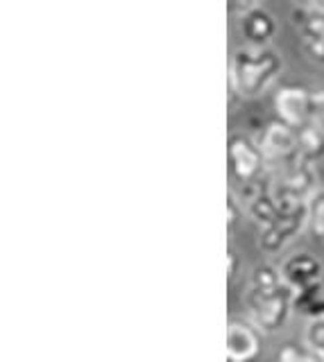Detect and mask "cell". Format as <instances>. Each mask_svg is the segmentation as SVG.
<instances>
[{
  "mask_svg": "<svg viewBox=\"0 0 324 362\" xmlns=\"http://www.w3.org/2000/svg\"><path fill=\"white\" fill-rule=\"evenodd\" d=\"M248 209H250L252 218L259 222L261 229H263V226H267L279 215V211H282V204L277 202V197L272 195L270 190H263V192H256V195L252 197Z\"/></svg>",
  "mask_w": 324,
  "mask_h": 362,
  "instance_id": "obj_13",
  "label": "cell"
},
{
  "mask_svg": "<svg viewBox=\"0 0 324 362\" xmlns=\"http://www.w3.org/2000/svg\"><path fill=\"white\" fill-rule=\"evenodd\" d=\"M318 173L313 163L297 161L288 168H282L277 173L270 192L277 197L279 204H306L311 195L316 192Z\"/></svg>",
  "mask_w": 324,
  "mask_h": 362,
  "instance_id": "obj_6",
  "label": "cell"
},
{
  "mask_svg": "<svg viewBox=\"0 0 324 362\" xmlns=\"http://www.w3.org/2000/svg\"><path fill=\"white\" fill-rule=\"evenodd\" d=\"M297 292L282 276V269L261 263L256 265L245 292V303L252 317V324L261 333H277L286 326L290 310L295 305Z\"/></svg>",
  "mask_w": 324,
  "mask_h": 362,
  "instance_id": "obj_1",
  "label": "cell"
},
{
  "mask_svg": "<svg viewBox=\"0 0 324 362\" xmlns=\"http://www.w3.org/2000/svg\"><path fill=\"white\" fill-rule=\"evenodd\" d=\"M229 226H233L238 222V202H236V195L229 192Z\"/></svg>",
  "mask_w": 324,
  "mask_h": 362,
  "instance_id": "obj_17",
  "label": "cell"
},
{
  "mask_svg": "<svg viewBox=\"0 0 324 362\" xmlns=\"http://www.w3.org/2000/svg\"><path fill=\"white\" fill-rule=\"evenodd\" d=\"M295 132L301 161L316 163L318 158L324 156V127H320V124H306V127H299Z\"/></svg>",
  "mask_w": 324,
  "mask_h": 362,
  "instance_id": "obj_12",
  "label": "cell"
},
{
  "mask_svg": "<svg viewBox=\"0 0 324 362\" xmlns=\"http://www.w3.org/2000/svg\"><path fill=\"white\" fill-rule=\"evenodd\" d=\"M306 346L320 362H324V315H316L304 331Z\"/></svg>",
  "mask_w": 324,
  "mask_h": 362,
  "instance_id": "obj_15",
  "label": "cell"
},
{
  "mask_svg": "<svg viewBox=\"0 0 324 362\" xmlns=\"http://www.w3.org/2000/svg\"><path fill=\"white\" fill-rule=\"evenodd\" d=\"M284 59L272 45H241L229 64L231 88L243 98H256L279 77Z\"/></svg>",
  "mask_w": 324,
  "mask_h": 362,
  "instance_id": "obj_2",
  "label": "cell"
},
{
  "mask_svg": "<svg viewBox=\"0 0 324 362\" xmlns=\"http://www.w3.org/2000/svg\"><path fill=\"white\" fill-rule=\"evenodd\" d=\"M293 21L308 57L324 64V5H295Z\"/></svg>",
  "mask_w": 324,
  "mask_h": 362,
  "instance_id": "obj_8",
  "label": "cell"
},
{
  "mask_svg": "<svg viewBox=\"0 0 324 362\" xmlns=\"http://www.w3.org/2000/svg\"><path fill=\"white\" fill-rule=\"evenodd\" d=\"M259 145L263 150L267 165H277L282 170V168H288V165L301 161L297 132L293 127H288V124L282 120L267 124L263 136L259 139Z\"/></svg>",
  "mask_w": 324,
  "mask_h": 362,
  "instance_id": "obj_7",
  "label": "cell"
},
{
  "mask_svg": "<svg viewBox=\"0 0 324 362\" xmlns=\"http://www.w3.org/2000/svg\"><path fill=\"white\" fill-rule=\"evenodd\" d=\"M227 158L231 177L241 184H254L267 165L259 141H254L245 132H231L227 136Z\"/></svg>",
  "mask_w": 324,
  "mask_h": 362,
  "instance_id": "obj_4",
  "label": "cell"
},
{
  "mask_svg": "<svg viewBox=\"0 0 324 362\" xmlns=\"http://www.w3.org/2000/svg\"><path fill=\"white\" fill-rule=\"evenodd\" d=\"M241 32L248 39V45H270V39L277 32V21L265 7L254 3L241 16Z\"/></svg>",
  "mask_w": 324,
  "mask_h": 362,
  "instance_id": "obj_11",
  "label": "cell"
},
{
  "mask_svg": "<svg viewBox=\"0 0 324 362\" xmlns=\"http://www.w3.org/2000/svg\"><path fill=\"white\" fill-rule=\"evenodd\" d=\"M279 269H282L284 281L295 292L318 286V281L322 279V272H324L320 258H316L311 252H297L293 256H288Z\"/></svg>",
  "mask_w": 324,
  "mask_h": 362,
  "instance_id": "obj_9",
  "label": "cell"
},
{
  "mask_svg": "<svg viewBox=\"0 0 324 362\" xmlns=\"http://www.w3.org/2000/svg\"><path fill=\"white\" fill-rule=\"evenodd\" d=\"M306 224H308L306 204H282V211H279L277 218L261 229L259 247L265 254L282 252L295 235H299V231Z\"/></svg>",
  "mask_w": 324,
  "mask_h": 362,
  "instance_id": "obj_5",
  "label": "cell"
},
{
  "mask_svg": "<svg viewBox=\"0 0 324 362\" xmlns=\"http://www.w3.org/2000/svg\"><path fill=\"white\" fill-rule=\"evenodd\" d=\"M261 354V331L250 322L233 320L227 331L229 362H252Z\"/></svg>",
  "mask_w": 324,
  "mask_h": 362,
  "instance_id": "obj_10",
  "label": "cell"
},
{
  "mask_svg": "<svg viewBox=\"0 0 324 362\" xmlns=\"http://www.w3.org/2000/svg\"><path fill=\"white\" fill-rule=\"evenodd\" d=\"M277 362H320V360L316 356H308L306 351H301L295 344H286L277 354Z\"/></svg>",
  "mask_w": 324,
  "mask_h": 362,
  "instance_id": "obj_16",
  "label": "cell"
},
{
  "mask_svg": "<svg viewBox=\"0 0 324 362\" xmlns=\"http://www.w3.org/2000/svg\"><path fill=\"white\" fill-rule=\"evenodd\" d=\"M308 206V226L316 238L324 240V188H318L306 202Z\"/></svg>",
  "mask_w": 324,
  "mask_h": 362,
  "instance_id": "obj_14",
  "label": "cell"
},
{
  "mask_svg": "<svg viewBox=\"0 0 324 362\" xmlns=\"http://www.w3.org/2000/svg\"><path fill=\"white\" fill-rule=\"evenodd\" d=\"M277 116L288 127L299 129L306 124L324 127V90H313L304 86H282L274 95Z\"/></svg>",
  "mask_w": 324,
  "mask_h": 362,
  "instance_id": "obj_3",
  "label": "cell"
}]
</instances>
